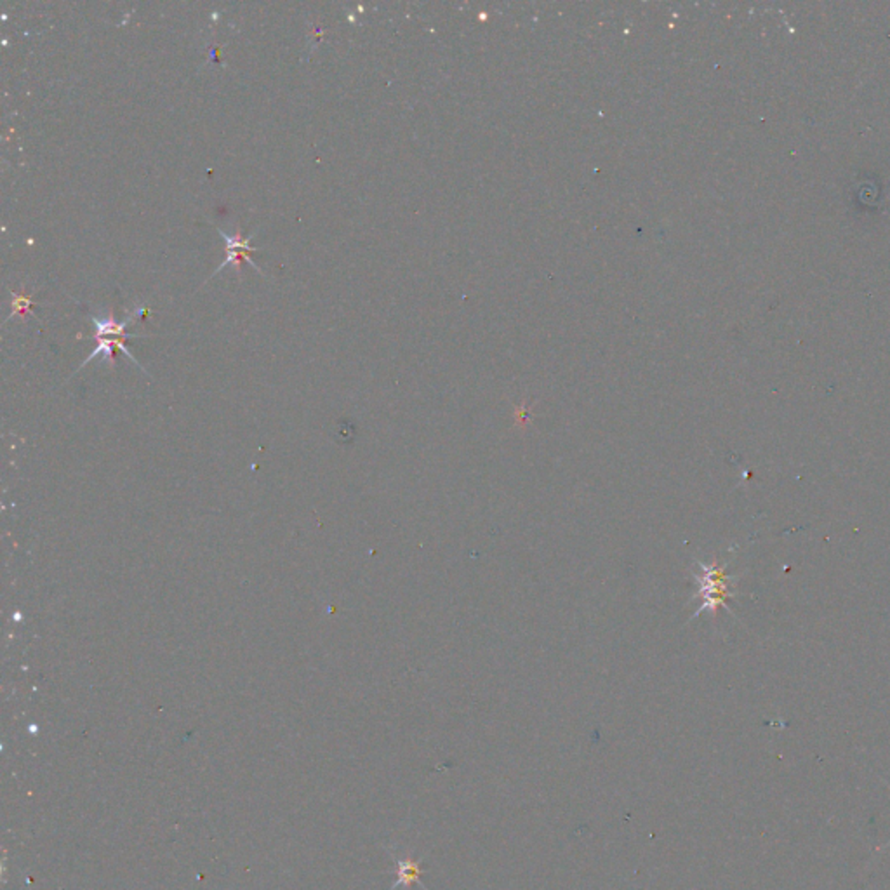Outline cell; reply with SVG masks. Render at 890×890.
I'll return each mask as SVG.
<instances>
[{
    "label": "cell",
    "instance_id": "obj_1",
    "mask_svg": "<svg viewBox=\"0 0 890 890\" xmlns=\"http://www.w3.org/2000/svg\"><path fill=\"white\" fill-rule=\"evenodd\" d=\"M699 569H701V574H697V581L701 583L699 592H701L702 597V605L697 611V614H701L706 609H717L724 604L729 595L731 578L721 574V571L715 566L699 563Z\"/></svg>",
    "mask_w": 890,
    "mask_h": 890
},
{
    "label": "cell",
    "instance_id": "obj_2",
    "mask_svg": "<svg viewBox=\"0 0 890 890\" xmlns=\"http://www.w3.org/2000/svg\"><path fill=\"white\" fill-rule=\"evenodd\" d=\"M219 233H221V237L224 238V242H226L228 256H226V260H224L223 263H221V267H219L218 270L214 272V275H216V273L221 272L223 268H226L228 264H231V263H233L235 267H237V270H240V261L242 260H248L249 263L252 264V267L261 273L260 268H257V264L254 263L252 260H250V252H254V250H257V249L250 245V238L249 237H242L240 233L228 235V233H224L223 230H219Z\"/></svg>",
    "mask_w": 890,
    "mask_h": 890
},
{
    "label": "cell",
    "instance_id": "obj_3",
    "mask_svg": "<svg viewBox=\"0 0 890 890\" xmlns=\"http://www.w3.org/2000/svg\"><path fill=\"white\" fill-rule=\"evenodd\" d=\"M420 880V867L413 861H398V882L396 885H409L410 882Z\"/></svg>",
    "mask_w": 890,
    "mask_h": 890
}]
</instances>
